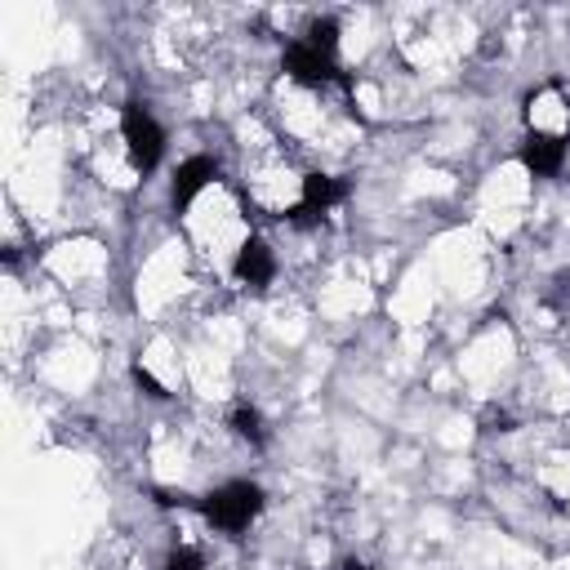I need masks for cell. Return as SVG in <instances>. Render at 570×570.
Segmentation results:
<instances>
[{
	"label": "cell",
	"instance_id": "6da1fadb",
	"mask_svg": "<svg viewBox=\"0 0 570 570\" xmlns=\"http://www.w3.org/2000/svg\"><path fill=\"white\" fill-rule=\"evenodd\" d=\"M196 512H200L214 530L240 534V530H249V521L263 512V490H258L254 481H227V485L209 490L205 499H196Z\"/></svg>",
	"mask_w": 570,
	"mask_h": 570
},
{
	"label": "cell",
	"instance_id": "7a4b0ae2",
	"mask_svg": "<svg viewBox=\"0 0 570 570\" xmlns=\"http://www.w3.org/2000/svg\"><path fill=\"white\" fill-rule=\"evenodd\" d=\"M281 67H285V76H289L294 85H303V89H325V85H338L343 94L352 89V76L338 67V58H330V53L312 49V45H307V40H298V36L285 45Z\"/></svg>",
	"mask_w": 570,
	"mask_h": 570
},
{
	"label": "cell",
	"instance_id": "3957f363",
	"mask_svg": "<svg viewBox=\"0 0 570 570\" xmlns=\"http://www.w3.org/2000/svg\"><path fill=\"white\" fill-rule=\"evenodd\" d=\"M120 134H125L129 160H134L142 174L160 165V156H165V129L156 125V116H151L142 102H129V107L120 111Z\"/></svg>",
	"mask_w": 570,
	"mask_h": 570
},
{
	"label": "cell",
	"instance_id": "277c9868",
	"mask_svg": "<svg viewBox=\"0 0 570 570\" xmlns=\"http://www.w3.org/2000/svg\"><path fill=\"white\" fill-rule=\"evenodd\" d=\"M347 196V183L343 178H334V174H303V183H298V205L285 214L294 227H312V223H321L338 200Z\"/></svg>",
	"mask_w": 570,
	"mask_h": 570
},
{
	"label": "cell",
	"instance_id": "5b68a950",
	"mask_svg": "<svg viewBox=\"0 0 570 570\" xmlns=\"http://www.w3.org/2000/svg\"><path fill=\"white\" fill-rule=\"evenodd\" d=\"M570 156V138L566 134H543V129H530L521 138V165L534 174V178H557L561 165Z\"/></svg>",
	"mask_w": 570,
	"mask_h": 570
},
{
	"label": "cell",
	"instance_id": "8992f818",
	"mask_svg": "<svg viewBox=\"0 0 570 570\" xmlns=\"http://www.w3.org/2000/svg\"><path fill=\"white\" fill-rule=\"evenodd\" d=\"M214 178H218V160H214V156H191V160H183V165L174 169V183H169V205L183 214Z\"/></svg>",
	"mask_w": 570,
	"mask_h": 570
},
{
	"label": "cell",
	"instance_id": "52a82bcc",
	"mask_svg": "<svg viewBox=\"0 0 570 570\" xmlns=\"http://www.w3.org/2000/svg\"><path fill=\"white\" fill-rule=\"evenodd\" d=\"M232 276H236L245 289H267L272 276H276V254H272L258 236H249V240H240V249H236V258H232Z\"/></svg>",
	"mask_w": 570,
	"mask_h": 570
},
{
	"label": "cell",
	"instance_id": "ba28073f",
	"mask_svg": "<svg viewBox=\"0 0 570 570\" xmlns=\"http://www.w3.org/2000/svg\"><path fill=\"white\" fill-rule=\"evenodd\" d=\"M227 428H232V436H236V441H245V445H254V450H263V445H267V423H263V414H258L249 401H236V405H232Z\"/></svg>",
	"mask_w": 570,
	"mask_h": 570
},
{
	"label": "cell",
	"instance_id": "9c48e42d",
	"mask_svg": "<svg viewBox=\"0 0 570 570\" xmlns=\"http://www.w3.org/2000/svg\"><path fill=\"white\" fill-rule=\"evenodd\" d=\"M298 40H307L312 49H321V53L338 58V22H334V18H312V22L303 27V36H298Z\"/></svg>",
	"mask_w": 570,
	"mask_h": 570
},
{
	"label": "cell",
	"instance_id": "30bf717a",
	"mask_svg": "<svg viewBox=\"0 0 570 570\" xmlns=\"http://www.w3.org/2000/svg\"><path fill=\"white\" fill-rule=\"evenodd\" d=\"M160 570H205V557L196 552V548H187V543H178L169 557H165V566Z\"/></svg>",
	"mask_w": 570,
	"mask_h": 570
},
{
	"label": "cell",
	"instance_id": "8fae6325",
	"mask_svg": "<svg viewBox=\"0 0 570 570\" xmlns=\"http://www.w3.org/2000/svg\"><path fill=\"white\" fill-rule=\"evenodd\" d=\"M134 383H138L147 396H156V401H160V396H169V392H165V387H160V383H156V379H151L142 365H134Z\"/></svg>",
	"mask_w": 570,
	"mask_h": 570
}]
</instances>
